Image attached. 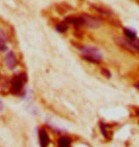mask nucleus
I'll use <instances>...</instances> for the list:
<instances>
[{"instance_id":"nucleus-6","label":"nucleus","mask_w":139,"mask_h":147,"mask_svg":"<svg viewBox=\"0 0 139 147\" xmlns=\"http://www.w3.org/2000/svg\"><path fill=\"white\" fill-rule=\"evenodd\" d=\"M65 22L68 23V24H72L76 28H80L81 26H84V22H83V18L82 16H68L66 19H65Z\"/></svg>"},{"instance_id":"nucleus-14","label":"nucleus","mask_w":139,"mask_h":147,"mask_svg":"<svg viewBox=\"0 0 139 147\" xmlns=\"http://www.w3.org/2000/svg\"><path fill=\"white\" fill-rule=\"evenodd\" d=\"M3 109H4V105H3V103H2V101L0 100V112H1Z\"/></svg>"},{"instance_id":"nucleus-13","label":"nucleus","mask_w":139,"mask_h":147,"mask_svg":"<svg viewBox=\"0 0 139 147\" xmlns=\"http://www.w3.org/2000/svg\"><path fill=\"white\" fill-rule=\"evenodd\" d=\"M101 74H102L103 76H105L107 78H110L111 76V72L109 71L108 69H106V68H102V69H101Z\"/></svg>"},{"instance_id":"nucleus-4","label":"nucleus","mask_w":139,"mask_h":147,"mask_svg":"<svg viewBox=\"0 0 139 147\" xmlns=\"http://www.w3.org/2000/svg\"><path fill=\"white\" fill-rule=\"evenodd\" d=\"M37 135H38V140H39L40 147H49L51 140H50V136L47 129L45 127H40L38 129Z\"/></svg>"},{"instance_id":"nucleus-1","label":"nucleus","mask_w":139,"mask_h":147,"mask_svg":"<svg viewBox=\"0 0 139 147\" xmlns=\"http://www.w3.org/2000/svg\"><path fill=\"white\" fill-rule=\"evenodd\" d=\"M79 51L81 52V57L86 61L93 64H99L103 59V55L100 50L93 46H79Z\"/></svg>"},{"instance_id":"nucleus-15","label":"nucleus","mask_w":139,"mask_h":147,"mask_svg":"<svg viewBox=\"0 0 139 147\" xmlns=\"http://www.w3.org/2000/svg\"><path fill=\"white\" fill-rule=\"evenodd\" d=\"M134 87H135V88H137V89L139 90V82H136V83L134 84Z\"/></svg>"},{"instance_id":"nucleus-3","label":"nucleus","mask_w":139,"mask_h":147,"mask_svg":"<svg viewBox=\"0 0 139 147\" xmlns=\"http://www.w3.org/2000/svg\"><path fill=\"white\" fill-rule=\"evenodd\" d=\"M81 16H82V18H83L84 26H86V27L91 28V29H97L101 25L100 20L95 16H91V14H88V13L82 14Z\"/></svg>"},{"instance_id":"nucleus-2","label":"nucleus","mask_w":139,"mask_h":147,"mask_svg":"<svg viewBox=\"0 0 139 147\" xmlns=\"http://www.w3.org/2000/svg\"><path fill=\"white\" fill-rule=\"evenodd\" d=\"M27 81V76L25 74H18L13 78L10 81V93L14 96H22L25 94L24 84Z\"/></svg>"},{"instance_id":"nucleus-10","label":"nucleus","mask_w":139,"mask_h":147,"mask_svg":"<svg viewBox=\"0 0 139 147\" xmlns=\"http://www.w3.org/2000/svg\"><path fill=\"white\" fill-rule=\"evenodd\" d=\"M69 29V24L66 23L65 21H62V22H59L57 24L55 25V30L60 34H64L66 33Z\"/></svg>"},{"instance_id":"nucleus-12","label":"nucleus","mask_w":139,"mask_h":147,"mask_svg":"<svg viewBox=\"0 0 139 147\" xmlns=\"http://www.w3.org/2000/svg\"><path fill=\"white\" fill-rule=\"evenodd\" d=\"M100 131H101V133H102L103 136H104V138L109 139V130H108L107 124H105L104 122L100 123Z\"/></svg>"},{"instance_id":"nucleus-5","label":"nucleus","mask_w":139,"mask_h":147,"mask_svg":"<svg viewBox=\"0 0 139 147\" xmlns=\"http://www.w3.org/2000/svg\"><path fill=\"white\" fill-rule=\"evenodd\" d=\"M5 63H6V66L10 70H13L16 68L17 64H18V61H17V58L15 57V55H14V53L13 52L8 53L5 57Z\"/></svg>"},{"instance_id":"nucleus-7","label":"nucleus","mask_w":139,"mask_h":147,"mask_svg":"<svg viewBox=\"0 0 139 147\" xmlns=\"http://www.w3.org/2000/svg\"><path fill=\"white\" fill-rule=\"evenodd\" d=\"M57 147H72V140L67 136H61L57 139Z\"/></svg>"},{"instance_id":"nucleus-8","label":"nucleus","mask_w":139,"mask_h":147,"mask_svg":"<svg viewBox=\"0 0 139 147\" xmlns=\"http://www.w3.org/2000/svg\"><path fill=\"white\" fill-rule=\"evenodd\" d=\"M124 34H125V36L127 39L131 40V41H134L137 39V36H136V33H135L134 30H132V29H129V28H124Z\"/></svg>"},{"instance_id":"nucleus-9","label":"nucleus","mask_w":139,"mask_h":147,"mask_svg":"<svg viewBox=\"0 0 139 147\" xmlns=\"http://www.w3.org/2000/svg\"><path fill=\"white\" fill-rule=\"evenodd\" d=\"M7 41L8 38L5 32L0 29V51H6L7 50Z\"/></svg>"},{"instance_id":"nucleus-11","label":"nucleus","mask_w":139,"mask_h":147,"mask_svg":"<svg viewBox=\"0 0 139 147\" xmlns=\"http://www.w3.org/2000/svg\"><path fill=\"white\" fill-rule=\"evenodd\" d=\"M91 7H93L94 10L96 11H98L99 13L103 14V16H111V11L110 10H108V9H105L101 7V6H97V5H91Z\"/></svg>"}]
</instances>
